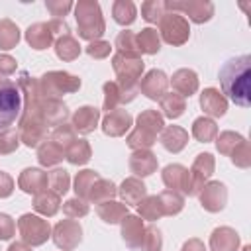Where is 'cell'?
Segmentation results:
<instances>
[{
    "label": "cell",
    "mask_w": 251,
    "mask_h": 251,
    "mask_svg": "<svg viewBox=\"0 0 251 251\" xmlns=\"http://www.w3.org/2000/svg\"><path fill=\"white\" fill-rule=\"evenodd\" d=\"M220 84L233 104L247 108L251 104V55L226 61L220 69Z\"/></svg>",
    "instance_id": "obj_1"
},
{
    "label": "cell",
    "mask_w": 251,
    "mask_h": 251,
    "mask_svg": "<svg viewBox=\"0 0 251 251\" xmlns=\"http://www.w3.org/2000/svg\"><path fill=\"white\" fill-rule=\"evenodd\" d=\"M75 18L78 27V37L86 41H98L106 31V22L102 8L96 0H78L75 6Z\"/></svg>",
    "instance_id": "obj_2"
},
{
    "label": "cell",
    "mask_w": 251,
    "mask_h": 251,
    "mask_svg": "<svg viewBox=\"0 0 251 251\" xmlns=\"http://www.w3.org/2000/svg\"><path fill=\"white\" fill-rule=\"evenodd\" d=\"M22 92L18 82L0 76V131L10 129V126L16 124L22 116Z\"/></svg>",
    "instance_id": "obj_3"
},
{
    "label": "cell",
    "mask_w": 251,
    "mask_h": 251,
    "mask_svg": "<svg viewBox=\"0 0 251 251\" xmlns=\"http://www.w3.org/2000/svg\"><path fill=\"white\" fill-rule=\"evenodd\" d=\"M39 92L45 98H61L63 94H73L80 88L82 80L67 71H49L37 78Z\"/></svg>",
    "instance_id": "obj_4"
},
{
    "label": "cell",
    "mask_w": 251,
    "mask_h": 251,
    "mask_svg": "<svg viewBox=\"0 0 251 251\" xmlns=\"http://www.w3.org/2000/svg\"><path fill=\"white\" fill-rule=\"evenodd\" d=\"M18 231H20L22 243H25L29 247L43 245L51 237L49 222L35 214H22L18 220Z\"/></svg>",
    "instance_id": "obj_5"
},
{
    "label": "cell",
    "mask_w": 251,
    "mask_h": 251,
    "mask_svg": "<svg viewBox=\"0 0 251 251\" xmlns=\"http://www.w3.org/2000/svg\"><path fill=\"white\" fill-rule=\"evenodd\" d=\"M159 37H163L165 43L169 45H184L190 37V25L188 20L176 12H167L161 20H159Z\"/></svg>",
    "instance_id": "obj_6"
},
{
    "label": "cell",
    "mask_w": 251,
    "mask_h": 251,
    "mask_svg": "<svg viewBox=\"0 0 251 251\" xmlns=\"http://www.w3.org/2000/svg\"><path fill=\"white\" fill-rule=\"evenodd\" d=\"M165 8L169 12L188 16L194 24H204L214 16V4L210 0H165Z\"/></svg>",
    "instance_id": "obj_7"
},
{
    "label": "cell",
    "mask_w": 251,
    "mask_h": 251,
    "mask_svg": "<svg viewBox=\"0 0 251 251\" xmlns=\"http://www.w3.org/2000/svg\"><path fill=\"white\" fill-rule=\"evenodd\" d=\"M53 243L63 251H73L82 241V226L76 220H61L51 231Z\"/></svg>",
    "instance_id": "obj_8"
},
{
    "label": "cell",
    "mask_w": 251,
    "mask_h": 251,
    "mask_svg": "<svg viewBox=\"0 0 251 251\" xmlns=\"http://www.w3.org/2000/svg\"><path fill=\"white\" fill-rule=\"evenodd\" d=\"M216 169V159L212 153H200L196 155L192 167L188 169L190 173V188H192V196H198V192L202 190V186L208 182V178L214 175Z\"/></svg>",
    "instance_id": "obj_9"
},
{
    "label": "cell",
    "mask_w": 251,
    "mask_h": 251,
    "mask_svg": "<svg viewBox=\"0 0 251 251\" xmlns=\"http://www.w3.org/2000/svg\"><path fill=\"white\" fill-rule=\"evenodd\" d=\"M198 198H200V206L206 212L216 214V212H222L227 204V188L220 180H210L202 186V190L198 192Z\"/></svg>",
    "instance_id": "obj_10"
},
{
    "label": "cell",
    "mask_w": 251,
    "mask_h": 251,
    "mask_svg": "<svg viewBox=\"0 0 251 251\" xmlns=\"http://www.w3.org/2000/svg\"><path fill=\"white\" fill-rule=\"evenodd\" d=\"M161 178H163V184L169 188V190H175V192H182L186 196H192V188H190V173L184 165H178V163H171L163 169L161 173Z\"/></svg>",
    "instance_id": "obj_11"
},
{
    "label": "cell",
    "mask_w": 251,
    "mask_h": 251,
    "mask_svg": "<svg viewBox=\"0 0 251 251\" xmlns=\"http://www.w3.org/2000/svg\"><path fill=\"white\" fill-rule=\"evenodd\" d=\"M69 118V108L63 100L59 98H41L39 102V120L49 127V126H61Z\"/></svg>",
    "instance_id": "obj_12"
},
{
    "label": "cell",
    "mask_w": 251,
    "mask_h": 251,
    "mask_svg": "<svg viewBox=\"0 0 251 251\" xmlns=\"http://www.w3.org/2000/svg\"><path fill=\"white\" fill-rule=\"evenodd\" d=\"M167 86H169V76L161 69H151L145 76H141L137 88L149 100H159L163 94H167Z\"/></svg>",
    "instance_id": "obj_13"
},
{
    "label": "cell",
    "mask_w": 251,
    "mask_h": 251,
    "mask_svg": "<svg viewBox=\"0 0 251 251\" xmlns=\"http://www.w3.org/2000/svg\"><path fill=\"white\" fill-rule=\"evenodd\" d=\"M133 126V118L127 110H112L102 118V131L110 137H122L129 131V127Z\"/></svg>",
    "instance_id": "obj_14"
},
{
    "label": "cell",
    "mask_w": 251,
    "mask_h": 251,
    "mask_svg": "<svg viewBox=\"0 0 251 251\" xmlns=\"http://www.w3.org/2000/svg\"><path fill=\"white\" fill-rule=\"evenodd\" d=\"M120 231H122V239L126 241V245L129 249H139L141 247L145 226H143V220L139 216H135V214L124 216V220L120 222Z\"/></svg>",
    "instance_id": "obj_15"
},
{
    "label": "cell",
    "mask_w": 251,
    "mask_h": 251,
    "mask_svg": "<svg viewBox=\"0 0 251 251\" xmlns=\"http://www.w3.org/2000/svg\"><path fill=\"white\" fill-rule=\"evenodd\" d=\"M47 173L37 169V167H27L20 173L18 176V186L25 192V194H39V192H45L47 190Z\"/></svg>",
    "instance_id": "obj_16"
},
{
    "label": "cell",
    "mask_w": 251,
    "mask_h": 251,
    "mask_svg": "<svg viewBox=\"0 0 251 251\" xmlns=\"http://www.w3.org/2000/svg\"><path fill=\"white\" fill-rule=\"evenodd\" d=\"M25 41L31 49L35 51H43L47 47L53 45L55 41V35L51 31V25L49 22H37V24H31L27 29H25Z\"/></svg>",
    "instance_id": "obj_17"
},
{
    "label": "cell",
    "mask_w": 251,
    "mask_h": 251,
    "mask_svg": "<svg viewBox=\"0 0 251 251\" xmlns=\"http://www.w3.org/2000/svg\"><path fill=\"white\" fill-rule=\"evenodd\" d=\"M169 84L173 86V90L176 94H180L182 98H186V96L196 94V90L200 86V80H198V75L192 69H178L169 78Z\"/></svg>",
    "instance_id": "obj_18"
},
{
    "label": "cell",
    "mask_w": 251,
    "mask_h": 251,
    "mask_svg": "<svg viewBox=\"0 0 251 251\" xmlns=\"http://www.w3.org/2000/svg\"><path fill=\"white\" fill-rule=\"evenodd\" d=\"M200 108L210 118H222L227 112V98L218 88H204L200 94Z\"/></svg>",
    "instance_id": "obj_19"
},
{
    "label": "cell",
    "mask_w": 251,
    "mask_h": 251,
    "mask_svg": "<svg viewBox=\"0 0 251 251\" xmlns=\"http://www.w3.org/2000/svg\"><path fill=\"white\" fill-rule=\"evenodd\" d=\"M98 122H100V110L94 106H80L71 118V126L75 127V131L82 135L92 133L98 127Z\"/></svg>",
    "instance_id": "obj_20"
},
{
    "label": "cell",
    "mask_w": 251,
    "mask_h": 251,
    "mask_svg": "<svg viewBox=\"0 0 251 251\" xmlns=\"http://www.w3.org/2000/svg\"><path fill=\"white\" fill-rule=\"evenodd\" d=\"M239 233L229 226H220L210 235V251H237Z\"/></svg>",
    "instance_id": "obj_21"
},
{
    "label": "cell",
    "mask_w": 251,
    "mask_h": 251,
    "mask_svg": "<svg viewBox=\"0 0 251 251\" xmlns=\"http://www.w3.org/2000/svg\"><path fill=\"white\" fill-rule=\"evenodd\" d=\"M47 137V126L41 120L20 122V141L25 147H39Z\"/></svg>",
    "instance_id": "obj_22"
},
{
    "label": "cell",
    "mask_w": 251,
    "mask_h": 251,
    "mask_svg": "<svg viewBox=\"0 0 251 251\" xmlns=\"http://www.w3.org/2000/svg\"><path fill=\"white\" fill-rule=\"evenodd\" d=\"M157 167H159V161H157L155 153H151L149 149H139L129 155V169H131V173H135L137 178L153 175L157 171Z\"/></svg>",
    "instance_id": "obj_23"
},
{
    "label": "cell",
    "mask_w": 251,
    "mask_h": 251,
    "mask_svg": "<svg viewBox=\"0 0 251 251\" xmlns=\"http://www.w3.org/2000/svg\"><path fill=\"white\" fill-rule=\"evenodd\" d=\"M118 194H120V198H122V202H124L126 206H137V204L147 196V186L143 184L141 178L129 176V178H126V180L120 184Z\"/></svg>",
    "instance_id": "obj_24"
},
{
    "label": "cell",
    "mask_w": 251,
    "mask_h": 251,
    "mask_svg": "<svg viewBox=\"0 0 251 251\" xmlns=\"http://www.w3.org/2000/svg\"><path fill=\"white\" fill-rule=\"evenodd\" d=\"M188 143V131L180 126H167L161 131V145L169 153H180Z\"/></svg>",
    "instance_id": "obj_25"
},
{
    "label": "cell",
    "mask_w": 251,
    "mask_h": 251,
    "mask_svg": "<svg viewBox=\"0 0 251 251\" xmlns=\"http://www.w3.org/2000/svg\"><path fill=\"white\" fill-rule=\"evenodd\" d=\"M159 106H161V112H163V118H169V120H176L184 114L186 110V98H182L180 94L176 92H169V94H163L159 98Z\"/></svg>",
    "instance_id": "obj_26"
},
{
    "label": "cell",
    "mask_w": 251,
    "mask_h": 251,
    "mask_svg": "<svg viewBox=\"0 0 251 251\" xmlns=\"http://www.w3.org/2000/svg\"><path fill=\"white\" fill-rule=\"evenodd\" d=\"M59 208H61V198L51 190H45L33 196V210L45 218H53L59 212Z\"/></svg>",
    "instance_id": "obj_27"
},
{
    "label": "cell",
    "mask_w": 251,
    "mask_h": 251,
    "mask_svg": "<svg viewBox=\"0 0 251 251\" xmlns=\"http://www.w3.org/2000/svg\"><path fill=\"white\" fill-rule=\"evenodd\" d=\"M96 212H98L100 220L106 222V224H110V226L112 224H120L124 220V216L129 214L127 212V206L124 202H116V200H106V202L98 204Z\"/></svg>",
    "instance_id": "obj_28"
},
{
    "label": "cell",
    "mask_w": 251,
    "mask_h": 251,
    "mask_svg": "<svg viewBox=\"0 0 251 251\" xmlns=\"http://www.w3.org/2000/svg\"><path fill=\"white\" fill-rule=\"evenodd\" d=\"M80 51H82V45L71 33L55 39V55L61 61H75V59H78Z\"/></svg>",
    "instance_id": "obj_29"
},
{
    "label": "cell",
    "mask_w": 251,
    "mask_h": 251,
    "mask_svg": "<svg viewBox=\"0 0 251 251\" xmlns=\"http://www.w3.org/2000/svg\"><path fill=\"white\" fill-rule=\"evenodd\" d=\"M65 159V149L59 147L55 141H43L37 147V161L41 167H53L59 165Z\"/></svg>",
    "instance_id": "obj_30"
},
{
    "label": "cell",
    "mask_w": 251,
    "mask_h": 251,
    "mask_svg": "<svg viewBox=\"0 0 251 251\" xmlns=\"http://www.w3.org/2000/svg\"><path fill=\"white\" fill-rule=\"evenodd\" d=\"M216 135H218V126H216V122L212 118L202 116V118H196L192 122V137L196 141L210 143V141L216 139Z\"/></svg>",
    "instance_id": "obj_31"
},
{
    "label": "cell",
    "mask_w": 251,
    "mask_h": 251,
    "mask_svg": "<svg viewBox=\"0 0 251 251\" xmlns=\"http://www.w3.org/2000/svg\"><path fill=\"white\" fill-rule=\"evenodd\" d=\"M92 157L90 143L86 139H75L67 149H65V159L71 165H86Z\"/></svg>",
    "instance_id": "obj_32"
},
{
    "label": "cell",
    "mask_w": 251,
    "mask_h": 251,
    "mask_svg": "<svg viewBox=\"0 0 251 251\" xmlns=\"http://www.w3.org/2000/svg\"><path fill=\"white\" fill-rule=\"evenodd\" d=\"M135 127L145 129V131L157 135V133H161L163 127H165V118H163V114L157 112V110H143V112L137 116V120H135Z\"/></svg>",
    "instance_id": "obj_33"
},
{
    "label": "cell",
    "mask_w": 251,
    "mask_h": 251,
    "mask_svg": "<svg viewBox=\"0 0 251 251\" xmlns=\"http://www.w3.org/2000/svg\"><path fill=\"white\" fill-rule=\"evenodd\" d=\"M118 194V186L112 182V180H108V178H98L94 184H92V188H90V192H88V202H94V204H102V202H106V200H114V196Z\"/></svg>",
    "instance_id": "obj_34"
},
{
    "label": "cell",
    "mask_w": 251,
    "mask_h": 251,
    "mask_svg": "<svg viewBox=\"0 0 251 251\" xmlns=\"http://www.w3.org/2000/svg\"><path fill=\"white\" fill-rule=\"evenodd\" d=\"M112 16L114 22L120 25H131L137 18V8L131 0H116L112 4Z\"/></svg>",
    "instance_id": "obj_35"
},
{
    "label": "cell",
    "mask_w": 251,
    "mask_h": 251,
    "mask_svg": "<svg viewBox=\"0 0 251 251\" xmlns=\"http://www.w3.org/2000/svg\"><path fill=\"white\" fill-rule=\"evenodd\" d=\"M135 39H137V49H139V53L155 55V53H159V49H161V37H159L157 29H153V27H143V29L135 35Z\"/></svg>",
    "instance_id": "obj_36"
},
{
    "label": "cell",
    "mask_w": 251,
    "mask_h": 251,
    "mask_svg": "<svg viewBox=\"0 0 251 251\" xmlns=\"http://www.w3.org/2000/svg\"><path fill=\"white\" fill-rule=\"evenodd\" d=\"M100 178V175L96 173V171H92V169H84V171H78L76 173V176H75V194H76V198H82V200H86L88 198V192H90V188H92V184L96 182ZM88 202V200H86Z\"/></svg>",
    "instance_id": "obj_37"
},
{
    "label": "cell",
    "mask_w": 251,
    "mask_h": 251,
    "mask_svg": "<svg viewBox=\"0 0 251 251\" xmlns=\"http://www.w3.org/2000/svg\"><path fill=\"white\" fill-rule=\"evenodd\" d=\"M18 43H20V27L8 18L0 20V49L10 51Z\"/></svg>",
    "instance_id": "obj_38"
},
{
    "label": "cell",
    "mask_w": 251,
    "mask_h": 251,
    "mask_svg": "<svg viewBox=\"0 0 251 251\" xmlns=\"http://www.w3.org/2000/svg\"><path fill=\"white\" fill-rule=\"evenodd\" d=\"M159 202H161V208H163V216H176L184 208L182 194L175 192V190H163L159 194Z\"/></svg>",
    "instance_id": "obj_39"
},
{
    "label": "cell",
    "mask_w": 251,
    "mask_h": 251,
    "mask_svg": "<svg viewBox=\"0 0 251 251\" xmlns=\"http://www.w3.org/2000/svg\"><path fill=\"white\" fill-rule=\"evenodd\" d=\"M155 141H157V135H153V133H149V131H145V129H139V127H133V129L127 133V137H126L127 147L133 149V151L149 149Z\"/></svg>",
    "instance_id": "obj_40"
},
{
    "label": "cell",
    "mask_w": 251,
    "mask_h": 251,
    "mask_svg": "<svg viewBox=\"0 0 251 251\" xmlns=\"http://www.w3.org/2000/svg\"><path fill=\"white\" fill-rule=\"evenodd\" d=\"M137 212H139V218L141 220H149V222H155L163 216V208H161V202H159V196H145L139 204H137Z\"/></svg>",
    "instance_id": "obj_41"
},
{
    "label": "cell",
    "mask_w": 251,
    "mask_h": 251,
    "mask_svg": "<svg viewBox=\"0 0 251 251\" xmlns=\"http://www.w3.org/2000/svg\"><path fill=\"white\" fill-rule=\"evenodd\" d=\"M114 47L118 49V53H124V55H135L139 57V49H137V39H135V33L129 31V29H124L116 35V41H114Z\"/></svg>",
    "instance_id": "obj_42"
},
{
    "label": "cell",
    "mask_w": 251,
    "mask_h": 251,
    "mask_svg": "<svg viewBox=\"0 0 251 251\" xmlns=\"http://www.w3.org/2000/svg\"><path fill=\"white\" fill-rule=\"evenodd\" d=\"M245 141V137L241 135V133H237V131H222L220 135H216V149L222 153V155H231V151L239 145V143H243Z\"/></svg>",
    "instance_id": "obj_43"
},
{
    "label": "cell",
    "mask_w": 251,
    "mask_h": 251,
    "mask_svg": "<svg viewBox=\"0 0 251 251\" xmlns=\"http://www.w3.org/2000/svg\"><path fill=\"white\" fill-rule=\"evenodd\" d=\"M167 14L165 0H145L141 4V18L149 24H159V20Z\"/></svg>",
    "instance_id": "obj_44"
},
{
    "label": "cell",
    "mask_w": 251,
    "mask_h": 251,
    "mask_svg": "<svg viewBox=\"0 0 251 251\" xmlns=\"http://www.w3.org/2000/svg\"><path fill=\"white\" fill-rule=\"evenodd\" d=\"M102 92H104V102H102V108L108 112L116 110L118 104H122V92H120V86L116 80H108L102 84Z\"/></svg>",
    "instance_id": "obj_45"
},
{
    "label": "cell",
    "mask_w": 251,
    "mask_h": 251,
    "mask_svg": "<svg viewBox=\"0 0 251 251\" xmlns=\"http://www.w3.org/2000/svg\"><path fill=\"white\" fill-rule=\"evenodd\" d=\"M47 180H49V188H51V192H55V194H65L67 190H69V186H71V176H69V173L65 171V169H53L49 175H47Z\"/></svg>",
    "instance_id": "obj_46"
},
{
    "label": "cell",
    "mask_w": 251,
    "mask_h": 251,
    "mask_svg": "<svg viewBox=\"0 0 251 251\" xmlns=\"http://www.w3.org/2000/svg\"><path fill=\"white\" fill-rule=\"evenodd\" d=\"M75 139H76V131H75V127L71 124H61L51 133V141H55L63 149H67Z\"/></svg>",
    "instance_id": "obj_47"
},
{
    "label": "cell",
    "mask_w": 251,
    "mask_h": 251,
    "mask_svg": "<svg viewBox=\"0 0 251 251\" xmlns=\"http://www.w3.org/2000/svg\"><path fill=\"white\" fill-rule=\"evenodd\" d=\"M88 210H90V206H88V202L86 200H82V198H69V200H65L63 202V214L67 216V218H84L86 214H88Z\"/></svg>",
    "instance_id": "obj_48"
},
{
    "label": "cell",
    "mask_w": 251,
    "mask_h": 251,
    "mask_svg": "<svg viewBox=\"0 0 251 251\" xmlns=\"http://www.w3.org/2000/svg\"><path fill=\"white\" fill-rule=\"evenodd\" d=\"M161 249H163V235H161L159 227H155V226L145 227L141 251H161Z\"/></svg>",
    "instance_id": "obj_49"
},
{
    "label": "cell",
    "mask_w": 251,
    "mask_h": 251,
    "mask_svg": "<svg viewBox=\"0 0 251 251\" xmlns=\"http://www.w3.org/2000/svg\"><path fill=\"white\" fill-rule=\"evenodd\" d=\"M231 163L239 169H249L251 167V147H249V141L245 139L243 143H239L233 151H231Z\"/></svg>",
    "instance_id": "obj_50"
},
{
    "label": "cell",
    "mask_w": 251,
    "mask_h": 251,
    "mask_svg": "<svg viewBox=\"0 0 251 251\" xmlns=\"http://www.w3.org/2000/svg\"><path fill=\"white\" fill-rule=\"evenodd\" d=\"M20 147V133L14 129L0 131V155H10Z\"/></svg>",
    "instance_id": "obj_51"
},
{
    "label": "cell",
    "mask_w": 251,
    "mask_h": 251,
    "mask_svg": "<svg viewBox=\"0 0 251 251\" xmlns=\"http://www.w3.org/2000/svg\"><path fill=\"white\" fill-rule=\"evenodd\" d=\"M45 6L51 12L53 20H63L73 10V2L71 0H45Z\"/></svg>",
    "instance_id": "obj_52"
},
{
    "label": "cell",
    "mask_w": 251,
    "mask_h": 251,
    "mask_svg": "<svg viewBox=\"0 0 251 251\" xmlns=\"http://www.w3.org/2000/svg\"><path fill=\"white\" fill-rule=\"evenodd\" d=\"M84 51L88 53V57L92 59H106L110 53H112V45L110 41H104V39H98V41H90Z\"/></svg>",
    "instance_id": "obj_53"
},
{
    "label": "cell",
    "mask_w": 251,
    "mask_h": 251,
    "mask_svg": "<svg viewBox=\"0 0 251 251\" xmlns=\"http://www.w3.org/2000/svg\"><path fill=\"white\" fill-rule=\"evenodd\" d=\"M14 231H16V224H14L12 216L0 212V241H8V239H12Z\"/></svg>",
    "instance_id": "obj_54"
},
{
    "label": "cell",
    "mask_w": 251,
    "mask_h": 251,
    "mask_svg": "<svg viewBox=\"0 0 251 251\" xmlns=\"http://www.w3.org/2000/svg\"><path fill=\"white\" fill-rule=\"evenodd\" d=\"M12 192H14V178L6 171H0V198H8L12 196Z\"/></svg>",
    "instance_id": "obj_55"
},
{
    "label": "cell",
    "mask_w": 251,
    "mask_h": 251,
    "mask_svg": "<svg viewBox=\"0 0 251 251\" xmlns=\"http://www.w3.org/2000/svg\"><path fill=\"white\" fill-rule=\"evenodd\" d=\"M18 63L14 57L10 55H0V76H10L12 73H16Z\"/></svg>",
    "instance_id": "obj_56"
},
{
    "label": "cell",
    "mask_w": 251,
    "mask_h": 251,
    "mask_svg": "<svg viewBox=\"0 0 251 251\" xmlns=\"http://www.w3.org/2000/svg\"><path fill=\"white\" fill-rule=\"evenodd\" d=\"M49 25H51V31H53V35H59V37H63V35H69V31H71L65 20H51V22H49Z\"/></svg>",
    "instance_id": "obj_57"
},
{
    "label": "cell",
    "mask_w": 251,
    "mask_h": 251,
    "mask_svg": "<svg viewBox=\"0 0 251 251\" xmlns=\"http://www.w3.org/2000/svg\"><path fill=\"white\" fill-rule=\"evenodd\" d=\"M180 251H206V247H204V243L198 237H192V239H188V241L182 243Z\"/></svg>",
    "instance_id": "obj_58"
},
{
    "label": "cell",
    "mask_w": 251,
    "mask_h": 251,
    "mask_svg": "<svg viewBox=\"0 0 251 251\" xmlns=\"http://www.w3.org/2000/svg\"><path fill=\"white\" fill-rule=\"evenodd\" d=\"M6 251H31V247L22 243V241H14V243H10V247Z\"/></svg>",
    "instance_id": "obj_59"
},
{
    "label": "cell",
    "mask_w": 251,
    "mask_h": 251,
    "mask_svg": "<svg viewBox=\"0 0 251 251\" xmlns=\"http://www.w3.org/2000/svg\"><path fill=\"white\" fill-rule=\"evenodd\" d=\"M241 251H251V245H245V247H243Z\"/></svg>",
    "instance_id": "obj_60"
}]
</instances>
